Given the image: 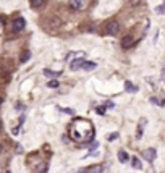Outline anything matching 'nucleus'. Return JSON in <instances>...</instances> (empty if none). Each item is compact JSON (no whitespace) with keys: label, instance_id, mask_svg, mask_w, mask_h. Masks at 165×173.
Segmentation results:
<instances>
[{"label":"nucleus","instance_id":"obj_1","mask_svg":"<svg viewBox=\"0 0 165 173\" xmlns=\"http://www.w3.org/2000/svg\"><path fill=\"white\" fill-rule=\"evenodd\" d=\"M68 136L71 141L78 142V144L89 142L94 138V126L89 120L74 118L68 126Z\"/></svg>","mask_w":165,"mask_h":173},{"label":"nucleus","instance_id":"obj_2","mask_svg":"<svg viewBox=\"0 0 165 173\" xmlns=\"http://www.w3.org/2000/svg\"><path fill=\"white\" fill-rule=\"evenodd\" d=\"M104 29H105V34H108V36H115L117 32H118V29H120V24H118V23H117L115 20H110V21L105 23Z\"/></svg>","mask_w":165,"mask_h":173},{"label":"nucleus","instance_id":"obj_3","mask_svg":"<svg viewBox=\"0 0 165 173\" xmlns=\"http://www.w3.org/2000/svg\"><path fill=\"white\" fill-rule=\"evenodd\" d=\"M25 26H26V21H25V18H21V16L15 18V20H13V23H12V29L15 31V32L23 31V29H25Z\"/></svg>","mask_w":165,"mask_h":173},{"label":"nucleus","instance_id":"obj_4","mask_svg":"<svg viewBox=\"0 0 165 173\" xmlns=\"http://www.w3.org/2000/svg\"><path fill=\"white\" fill-rule=\"evenodd\" d=\"M141 157L146 158L149 163H152L155 160V157H157V152H155V149H152V147H150V149H144V151L141 152Z\"/></svg>","mask_w":165,"mask_h":173},{"label":"nucleus","instance_id":"obj_5","mask_svg":"<svg viewBox=\"0 0 165 173\" xmlns=\"http://www.w3.org/2000/svg\"><path fill=\"white\" fill-rule=\"evenodd\" d=\"M89 0H70V7L73 10H84L87 7Z\"/></svg>","mask_w":165,"mask_h":173},{"label":"nucleus","instance_id":"obj_6","mask_svg":"<svg viewBox=\"0 0 165 173\" xmlns=\"http://www.w3.org/2000/svg\"><path fill=\"white\" fill-rule=\"evenodd\" d=\"M84 63H86V60H84V57H79V58H74V60H71L70 67H71V70H73V71H76V70H83Z\"/></svg>","mask_w":165,"mask_h":173},{"label":"nucleus","instance_id":"obj_7","mask_svg":"<svg viewBox=\"0 0 165 173\" xmlns=\"http://www.w3.org/2000/svg\"><path fill=\"white\" fill-rule=\"evenodd\" d=\"M60 24H62V21H60V18H57V16H52L50 20H49V26H50V29H55V28H58Z\"/></svg>","mask_w":165,"mask_h":173},{"label":"nucleus","instance_id":"obj_8","mask_svg":"<svg viewBox=\"0 0 165 173\" xmlns=\"http://www.w3.org/2000/svg\"><path fill=\"white\" fill-rule=\"evenodd\" d=\"M84 52H70L67 57H65V60H67V62H70V60H74V58H79V57H84Z\"/></svg>","mask_w":165,"mask_h":173},{"label":"nucleus","instance_id":"obj_9","mask_svg":"<svg viewBox=\"0 0 165 173\" xmlns=\"http://www.w3.org/2000/svg\"><path fill=\"white\" fill-rule=\"evenodd\" d=\"M131 45H133V37H131V36L123 37V41H121V47L128 49V47H131Z\"/></svg>","mask_w":165,"mask_h":173},{"label":"nucleus","instance_id":"obj_10","mask_svg":"<svg viewBox=\"0 0 165 173\" xmlns=\"http://www.w3.org/2000/svg\"><path fill=\"white\" fill-rule=\"evenodd\" d=\"M79 173H102V167L101 165H94L91 168H86V170L79 171Z\"/></svg>","mask_w":165,"mask_h":173},{"label":"nucleus","instance_id":"obj_11","mask_svg":"<svg viewBox=\"0 0 165 173\" xmlns=\"http://www.w3.org/2000/svg\"><path fill=\"white\" fill-rule=\"evenodd\" d=\"M131 165H133V168H136V170H143V163H141V160L138 157H131Z\"/></svg>","mask_w":165,"mask_h":173},{"label":"nucleus","instance_id":"obj_12","mask_svg":"<svg viewBox=\"0 0 165 173\" xmlns=\"http://www.w3.org/2000/svg\"><path fill=\"white\" fill-rule=\"evenodd\" d=\"M62 74V71H52V70H44V76H47V78H57V76H60Z\"/></svg>","mask_w":165,"mask_h":173},{"label":"nucleus","instance_id":"obj_13","mask_svg":"<svg viewBox=\"0 0 165 173\" xmlns=\"http://www.w3.org/2000/svg\"><path fill=\"white\" fill-rule=\"evenodd\" d=\"M118 160H120L121 163H126V162L130 160V155H128L125 151H118Z\"/></svg>","mask_w":165,"mask_h":173},{"label":"nucleus","instance_id":"obj_14","mask_svg":"<svg viewBox=\"0 0 165 173\" xmlns=\"http://www.w3.org/2000/svg\"><path fill=\"white\" fill-rule=\"evenodd\" d=\"M44 2L45 0H29V5L32 8H41L42 5H44Z\"/></svg>","mask_w":165,"mask_h":173},{"label":"nucleus","instance_id":"obj_15","mask_svg":"<svg viewBox=\"0 0 165 173\" xmlns=\"http://www.w3.org/2000/svg\"><path fill=\"white\" fill-rule=\"evenodd\" d=\"M29 58H31V52H29V50H25V52L21 54V58L20 60H21V63H26Z\"/></svg>","mask_w":165,"mask_h":173},{"label":"nucleus","instance_id":"obj_16","mask_svg":"<svg viewBox=\"0 0 165 173\" xmlns=\"http://www.w3.org/2000/svg\"><path fill=\"white\" fill-rule=\"evenodd\" d=\"M125 89L128 91V92H136V91H138V89H136V86L131 84V81H126L125 83Z\"/></svg>","mask_w":165,"mask_h":173},{"label":"nucleus","instance_id":"obj_17","mask_svg":"<svg viewBox=\"0 0 165 173\" xmlns=\"http://www.w3.org/2000/svg\"><path fill=\"white\" fill-rule=\"evenodd\" d=\"M94 68H96V63L94 62H86L84 67H83V70H86V71H91V70H94Z\"/></svg>","mask_w":165,"mask_h":173},{"label":"nucleus","instance_id":"obj_18","mask_svg":"<svg viewBox=\"0 0 165 173\" xmlns=\"http://www.w3.org/2000/svg\"><path fill=\"white\" fill-rule=\"evenodd\" d=\"M105 110H107V107H105V105H99L97 109H96V112H97L99 115H104V113H105Z\"/></svg>","mask_w":165,"mask_h":173},{"label":"nucleus","instance_id":"obj_19","mask_svg":"<svg viewBox=\"0 0 165 173\" xmlns=\"http://www.w3.org/2000/svg\"><path fill=\"white\" fill-rule=\"evenodd\" d=\"M47 86L52 87V89H55V87H58V81H55V79H52V81L47 83Z\"/></svg>","mask_w":165,"mask_h":173},{"label":"nucleus","instance_id":"obj_20","mask_svg":"<svg viewBox=\"0 0 165 173\" xmlns=\"http://www.w3.org/2000/svg\"><path fill=\"white\" fill-rule=\"evenodd\" d=\"M37 171L39 173H47V163H41L39 168H37Z\"/></svg>","mask_w":165,"mask_h":173},{"label":"nucleus","instance_id":"obj_21","mask_svg":"<svg viewBox=\"0 0 165 173\" xmlns=\"http://www.w3.org/2000/svg\"><path fill=\"white\" fill-rule=\"evenodd\" d=\"M155 13H159V15H163V13H165V3H163V5H160V7L155 8Z\"/></svg>","mask_w":165,"mask_h":173},{"label":"nucleus","instance_id":"obj_22","mask_svg":"<svg viewBox=\"0 0 165 173\" xmlns=\"http://www.w3.org/2000/svg\"><path fill=\"white\" fill-rule=\"evenodd\" d=\"M118 136H120L118 133H114V134H110V136H107V139L108 141H114V139H118Z\"/></svg>","mask_w":165,"mask_h":173},{"label":"nucleus","instance_id":"obj_23","mask_svg":"<svg viewBox=\"0 0 165 173\" xmlns=\"http://www.w3.org/2000/svg\"><path fill=\"white\" fill-rule=\"evenodd\" d=\"M20 128H21L20 125H18L16 128H13V131H12V134H13V136H18V134H20Z\"/></svg>","mask_w":165,"mask_h":173},{"label":"nucleus","instance_id":"obj_24","mask_svg":"<svg viewBox=\"0 0 165 173\" xmlns=\"http://www.w3.org/2000/svg\"><path fill=\"white\" fill-rule=\"evenodd\" d=\"M139 2H141V0H128V3H131V5H133V7L139 5Z\"/></svg>","mask_w":165,"mask_h":173},{"label":"nucleus","instance_id":"obj_25","mask_svg":"<svg viewBox=\"0 0 165 173\" xmlns=\"http://www.w3.org/2000/svg\"><path fill=\"white\" fill-rule=\"evenodd\" d=\"M105 107H107V109H114L115 104H114V102H110V100H108V102H105Z\"/></svg>","mask_w":165,"mask_h":173},{"label":"nucleus","instance_id":"obj_26","mask_svg":"<svg viewBox=\"0 0 165 173\" xmlns=\"http://www.w3.org/2000/svg\"><path fill=\"white\" fill-rule=\"evenodd\" d=\"M136 138H138V139H139V138H143V128H139V129H138V134H136Z\"/></svg>","mask_w":165,"mask_h":173},{"label":"nucleus","instance_id":"obj_27","mask_svg":"<svg viewBox=\"0 0 165 173\" xmlns=\"http://www.w3.org/2000/svg\"><path fill=\"white\" fill-rule=\"evenodd\" d=\"M15 109H16V110H23L25 107H23V104H16V107H15Z\"/></svg>","mask_w":165,"mask_h":173},{"label":"nucleus","instance_id":"obj_28","mask_svg":"<svg viewBox=\"0 0 165 173\" xmlns=\"http://www.w3.org/2000/svg\"><path fill=\"white\" fill-rule=\"evenodd\" d=\"M3 29V16H0V31Z\"/></svg>","mask_w":165,"mask_h":173},{"label":"nucleus","instance_id":"obj_29","mask_svg":"<svg viewBox=\"0 0 165 173\" xmlns=\"http://www.w3.org/2000/svg\"><path fill=\"white\" fill-rule=\"evenodd\" d=\"M16 152H23V149L20 147V144H16Z\"/></svg>","mask_w":165,"mask_h":173},{"label":"nucleus","instance_id":"obj_30","mask_svg":"<svg viewBox=\"0 0 165 173\" xmlns=\"http://www.w3.org/2000/svg\"><path fill=\"white\" fill-rule=\"evenodd\" d=\"M0 131H2V121H0Z\"/></svg>","mask_w":165,"mask_h":173},{"label":"nucleus","instance_id":"obj_31","mask_svg":"<svg viewBox=\"0 0 165 173\" xmlns=\"http://www.w3.org/2000/svg\"><path fill=\"white\" fill-rule=\"evenodd\" d=\"M2 102H3V99H2V97H0V104H2Z\"/></svg>","mask_w":165,"mask_h":173},{"label":"nucleus","instance_id":"obj_32","mask_svg":"<svg viewBox=\"0 0 165 173\" xmlns=\"http://www.w3.org/2000/svg\"><path fill=\"white\" fill-rule=\"evenodd\" d=\"M0 152H2V144H0Z\"/></svg>","mask_w":165,"mask_h":173},{"label":"nucleus","instance_id":"obj_33","mask_svg":"<svg viewBox=\"0 0 165 173\" xmlns=\"http://www.w3.org/2000/svg\"><path fill=\"white\" fill-rule=\"evenodd\" d=\"M5 173H12V171H10V170H7V171H5Z\"/></svg>","mask_w":165,"mask_h":173},{"label":"nucleus","instance_id":"obj_34","mask_svg":"<svg viewBox=\"0 0 165 173\" xmlns=\"http://www.w3.org/2000/svg\"><path fill=\"white\" fill-rule=\"evenodd\" d=\"M163 83H165V81H163Z\"/></svg>","mask_w":165,"mask_h":173}]
</instances>
